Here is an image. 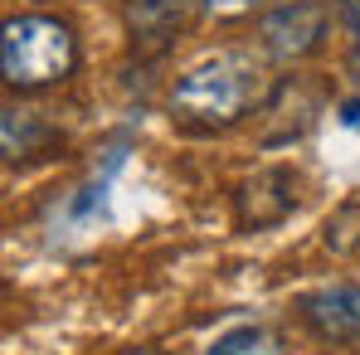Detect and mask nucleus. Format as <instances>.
Instances as JSON below:
<instances>
[{
	"instance_id": "f257e3e1",
	"label": "nucleus",
	"mask_w": 360,
	"mask_h": 355,
	"mask_svg": "<svg viewBox=\"0 0 360 355\" xmlns=\"http://www.w3.org/2000/svg\"><path fill=\"white\" fill-rule=\"evenodd\" d=\"M258 98H263L258 63L243 59V54H219V59L190 68L176 83L171 112H176V117H190V122L224 127V122H239Z\"/></svg>"
},
{
	"instance_id": "f03ea898",
	"label": "nucleus",
	"mask_w": 360,
	"mask_h": 355,
	"mask_svg": "<svg viewBox=\"0 0 360 355\" xmlns=\"http://www.w3.org/2000/svg\"><path fill=\"white\" fill-rule=\"evenodd\" d=\"M0 59H5V83L15 88H44L73 73L78 44L73 30L49 20V15H20L5 20V39H0Z\"/></svg>"
},
{
	"instance_id": "7ed1b4c3",
	"label": "nucleus",
	"mask_w": 360,
	"mask_h": 355,
	"mask_svg": "<svg viewBox=\"0 0 360 355\" xmlns=\"http://www.w3.org/2000/svg\"><path fill=\"white\" fill-rule=\"evenodd\" d=\"M321 30H326V10L311 5V0H292V5L273 10V15L263 20L268 54H278V59H302V54H311L316 39H321Z\"/></svg>"
},
{
	"instance_id": "20e7f679",
	"label": "nucleus",
	"mask_w": 360,
	"mask_h": 355,
	"mask_svg": "<svg viewBox=\"0 0 360 355\" xmlns=\"http://www.w3.org/2000/svg\"><path fill=\"white\" fill-rule=\"evenodd\" d=\"M302 316L321 341H351V336H360V288H351V283L321 288L302 302Z\"/></svg>"
},
{
	"instance_id": "39448f33",
	"label": "nucleus",
	"mask_w": 360,
	"mask_h": 355,
	"mask_svg": "<svg viewBox=\"0 0 360 355\" xmlns=\"http://www.w3.org/2000/svg\"><path fill=\"white\" fill-rule=\"evenodd\" d=\"M131 34L146 49H161L166 39H176V30H185V10L190 0H122Z\"/></svg>"
},
{
	"instance_id": "423d86ee",
	"label": "nucleus",
	"mask_w": 360,
	"mask_h": 355,
	"mask_svg": "<svg viewBox=\"0 0 360 355\" xmlns=\"http://www.w3.org/2000/svg\"><path fill=\"white\" fill-rule=\"evenodd\" d=\"M205 355H283V346L263 326H234V331H224Z\"/></svg>"
},
{
	"instance_id": "0eeeda50",
	"label": "nucleus",
	"mask_w": 360,
	"mask_h": 355,
	"mask_svg": "<svg viewBox=\"0 0 360 355\" xmlns=\"http://www.w3.org/2000/svg\"><path fill=\"white\" fill-rule=\"evenodd\" d=\"M248 5H253V0H205L210 15H243Z\"/></svg>"
},
{
	"instance_id": "6e6552de",
	"label": "nucleus",
	"mask_w": 360,
	"mask_h": 355,
	"mask_svg": "<svg viewBox=\"0 0 360 355\" xmlns=\"http://www.w3.org/2000/svg\"><path fill=\"white\" fill-rule=\"evenodd\" d=\"M341 122H346L351 131H360V98H351V103L341 108Z\"/></svg>"
}]
</instances>
